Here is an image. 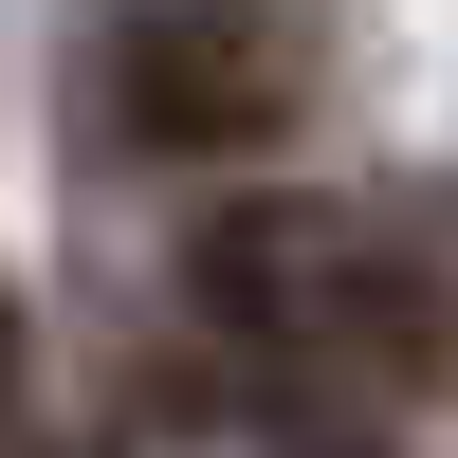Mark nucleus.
Listing matches in <instances>:
<instances>
[{
    "label": "nucleus",
    "instance_id": "f257e3e1",
    "mask_svg": "<svg viewBox=\"0 0 458 458\" xmlns=\"http://www.w3.org/2000/svg\"><path fill=\"white\" fill-rule=\"evenodd\" d=\"M293 19L276 0H147L129 37H110V110H129V147H257L293 129Z\"/></svg>",
    "mask_w": 458,
    "mask_h": 458
}]
</instances>
